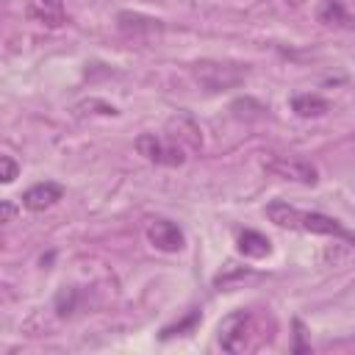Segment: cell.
Instances as JSON below:
<instances>
[{"label": "cell", "instance_id": "obj_4", "mask_svg": "<svg viewBox=\"0 0 355 355\" xmlns=\"http://www.w3.org/2000/svg\"><path fill=\"white\" fill-rule=\"evenodd\" d=\"M247 330H250V313L247 311H236V313H230V316H225L219 322L216 341H219V347L225 352H241L247 347Z\"/></svg>", "mask_w": 355, "mask_h": 355}, {"label": "cell", "instance_id": "obj_6", "mask_svg": "<svg viewBox=\"0 0 355 355\" xmlns=\"http://www.w3.org/2000/svg\"><path fill=\"white\" fill-rule=\"evenodd\" d=\"M25 17L42 28H61L67 22V11L61 0H25Z\"/></svg>", "mask_w": 355, "mask_h": 355}, {"label": "cell", "instance_id": "obj_13", "mask_svg": "<svg viewBox=\"0 0 355 355\" xmlns=\"http://www.w3.org/2000/svg\"><path fill=\"white\" fill-rule=\"evenodd\" d=\"M316 19L322 25H349V14L344 11L341 0H322V6L316 8Z\"/></svg>", "mask_w": 355, "mask_h": 355}, {"label": "cell", "instance_id": "obj_12", "mask_svg": "<svg viewBox=\"0 0 355 355\" xmlns=\"http://www.w3.org/2000/svg\"><path fill=\"white\" fill-rule=\"evenodd\" d=\"M116 25H119V31H125V33H153V31H161V22L158 19H153V17H141V14H133V11H122L119 17H116Z\"/></svg>", "mask_w": 355, "mask_h": 355}, {"label": "cell", "instance_id": "obj_10", "mask_svg": "<svg viewBox=\"0 0 355 355\" xmlns=\"http://www.w3.org/2000/svg\"><path fill=\"white\" fill-rule=\"evenodd\" d=\"M263 214H266L269 222H275L277 227H300V219H302V211H297L294 205H288V202H283V200L269 202Z\"/></svg>", "mask_w": 355, "mask_h": 355}, {"label": "cell", "instance_id": "obj_8", "mask_svg": "<svg viewBox=\"0 0 355 355\" xmlns=\"http://www.w3.org/2000/svg\"><path fill=\"white\" fill-rule=\"evenodd\" d=\"M300 227H302V230H308V233H319V236H336V239H347V241H352V244H355V233H349V230H347V227H344L338 219L324 216V214H316V211L302 214Z\"/></svg>", "mask_w": 355, "mask_h": 355}, {"label": "cell", "instance_id": "obj_15", "mask_svg": "<svg viewBox=\"0 0 355 355\" xmlns=\"http://www.w3.org/2000/svg\"><path fill=\"white\" fill-rule=\"evenodd\" d=\"M14 214H17V208L11 205V200H6V202H3V222H11Z\"/></svg>", "mask_w": 355, "mask_h": 355}, {"label": "cell", "instance_id": "obj_1", "mask_svg": "<svg viewBox=\"0 0 355 355\" xmlns=\"http://www.w3.org/2000/svg\"><path fill=\"white\" fill-rule=\"evenodd\" d=\"M247 69L241 67H230V64H219V61H200L194 64V78L205 92H225L233 89L244 80Z\"/></svg>", "mask_w": 355, "mask_h": 355}, {"label": "cell", "instance_id": "obj_2", "mask_svg": "<svg viewBox=\"0 0 355 355\" xmlns=\"http://www.w3.org/2000/svg\"><path fill=\"white\" fill-rule=\"evenodd\" d=\"M263 166H266V172H272L275 178H283V180H294V183H302V186H316L319 183V169L311 161L297 158V155H275Z\"/></svg>", "mask_w": 355, "mask_h": 355}, {"label": "cell", "instance_id": "obj_7", "mask_svg": "<svg viewBox=\"0 0 355 355\" xmlns=\"http://www.w3.org/2000/svg\"><path fill=\"white\" fill-rule=\"evenodd\" d=\"M61 197H64V186H58V183H53V180H44V183L31 186V189L22 194V205H25L28 211H47V208H53Z\"/></svg>", "mask_w": 355, "mask_h": 355}, {"label": "cell", "instance_id": "obj_9", "mask_svg": "<svg viewBox=\"0 0 355 355\" xmlns=\"http://www.w3.org/2000/svg\"><path fill=\"white\" fill-rule=\"evenodd\" d=\"M291 111L302 119H316L330 111V103L319 94H297V97H291Z\"/></svg>", "mask_w": 355, "mask_h": 355}, {"label": "cell", "instance_id": "obj_3", "mask_svg": "<svg viewBox=\"0 0 355 355\" xmlns=\"http://www.w3.org/2000/svg\"><path fill=\"white\" fill-rule=\"evenodd\" d=\"M136 150H139V155H144V158L153 161V164L178 166V164L186 161V153H183L180 144L164 141V139H158L155 133H141V136L136 139Z\"/></svg>", "mask_w": 355, "mask_h": 355}, {"label": "cell", "instance_id": "obj_14", "mask_svg": "<svg viewBox=\"0 0 355 355\" xmlns=\"http://www.w3.org/2000/svg\"><path fill=\"white\" fill-rule=\"evenodd\" d=\"M0 169H3V183H14V178L19 175V166H17V161L11 158V155H3L0 158Z\"/></svg>", "mask_w": 355, "mask_h": 355}, {"label": "cell", "instance_id": "obj_5", "mask_svg": "<svg viewBox=\"0 0 355 355\" xmlns=\"http://www.w3.org/2000/svg\"><path fill=\"white\" fill-rule=\"evenodd\" d=\"M147 239H150V244H153L155 250H161V252H178V250H183V244H186L183 230H180L172 219H153V222L147 225Z\"/></svg>", "mask_w": 355, "mask_h": 355}, {"label": "cell", "instance_id": "obj_11", "mask_svg": "<svg viewBox=\"0 0 355 355\" xmlns=\"http://www.w3.org/2000/svg\"><path fill=\"white\" fill-rule=\"evenodd\" d=\"M239 252L247 258H263L272 252V241L266 236H261L258 230H244V233H239Z\"/></svg>", "mask_w": 355, "mask_h": 355}]
</instances>
